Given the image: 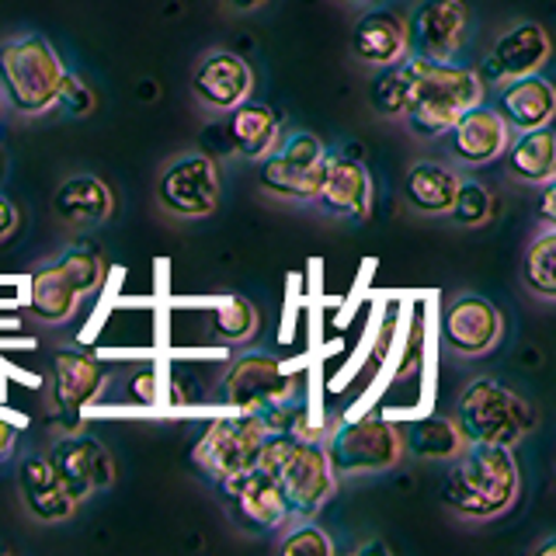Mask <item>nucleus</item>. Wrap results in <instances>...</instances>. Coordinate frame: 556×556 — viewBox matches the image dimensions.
Listing matches in <instances>:
<instances>
[{
    "mask_svg": "<svg viewBox=\"0 0 556 556\" xmlns=\"http://www.w3.org/2000/svg\"><path fill=\"white\" fill-rule=\"evenodd\" d=\"M400 442L417 459H452L466 445V434L452 417H417V421L400 425Z\"/></svg>",
    "mask_w": 556,
    "mask_h": 556,
    "instance_id": "nucleus-28",
    "label": "nucleus"
},
{
    "mask_svg": "<svg viewBox=\"0 0 556 556\" xmlns=\"http://www.w3.org/2000/svg\"><path fill=\"white\" fill-rule=\"evenodd\" d=\"M410 94H414V63H410V56H404L400 63L379 66V74L372 80V91H369V104L379 118L400 122L407 115Z\"/></svg>",
    "mask_w": 556,
    "mask_h": 556,
    "instance_id": "nucleus-29",
    "label": "nucleus"
},
{
    "mask_svg": "<svg viewBox=\"0 0 556 556\" xmlns=\"http://www.w3.org/2000/svg\"><path fill=\"white\" fill-rule=\"evenodd\" d=\"M504 170L508 178L529 188H543L553 185L556 178V139L549 126L543 129H529V132H515L508 150L501 153Z\"/></svg>",
    "mask_w": 556,
    "mask_h": 556,
    "instance_id": "nucleus-26",
    "label": "nucleus"
},
{
    "mask_svg": "<svg viewBox=\"0 0 556 556\" xmlns=\"http://www.w3.org/2000/svg\"><path fill=\"white\" fill-rule=\"evenodd\" d=\"M14 445H17V428H14L11 421H4V417H0V463H4V459L11 456Z\"/></svg>",
    "mask_w": 556,
    "mask_h": 556,
    "instance_id": "nucleus-36",
    "label": "nucleus"
},
{
    "mask_svg": "<svg viewBox=\"0 0 556 556\" xmlns=\"http://www.w3.org/2000/svg\"><path fill=\"white\" fill-rule=\"evenodd\" d=\"M511 136L515 132L508 129V122H504L486 101H480L469 112H463L456 118V126L445 132V147L456 164L486 167L501 161V153L508 150Z\"/></svg>",
    "mask_w": 556,
    "mask_h": 556,
    "instance_id": "nucleus-18",
    "label": "nucleus"
},
{
    "mask_svg": "<svg viewBox=\"0 0 556 556\" xmlns=\"http://www.w3.org/2000/svg\"><path fill=\"white\" fill-rule=\"evenodd\" d=\"M46 459L60 473L63 486L77 504H84L94 491L115 483V459L104 442L94 434H74V439H60L46 452Z\"/></svg>",
    "mask_w": 556,
    "mask_h": 556,
    "instance_id": "nucleus-16",
    "label": "nucleus"
},
{
    "mask_svg": "<svg viewBox=\"0 0 556 556\" xmlns=\"http://www.w3.org/2000/svg\"><path fill=\"white\" fill-rule=\"evenodd\" d=\"M219 396L226 407L265 414L286 407L295 400V376L286 372V365L265 352H243L230 362L223 376Z\"/></svg>",
    "mask_w": 556,
    "mask_h": 556,
    "instance_id": "nucleus-10",
    "label": "nucleus"
},
{
    "mask_svg": "<svg viewBox=\"0 0 556 556\" xmlns=\"http://www.w3.org/2000/svg\"><path fill=\"white\" fill-rule=\"evenodd\" d=\"M219 494H223L226 511H230L233 526L240 532L268 535V532L286 529L292 521L289 504H286L282 491H278L275 477L261 466H251V469H243V473L230 477L226 483H219Z\"/></svg>",
    "mask_w": 556,
    "mask_h": 556,
    "instance_id": "nucleus-12",
    "label": "nucleus"
},
{
    "mask_svg": "<svg viewBox=\"0 0 556 556\" xmlns=\"http://www.w3.org/2000/svg\"><path fill=\"white\" fill-rule=\"evenodd\" d=\"M265 439L268 425L261 421V414L240 410V417H219L199 434L195 448H191V466L205 483L219 486L243 469L257 466Z\"/></svg>",
    "mask_w": 556,
    "mask_h": 556,
    "instance_id": "nucleus-8",
    "label": "nucleus"
},
{
    "mask_svg": "<svg viewBox=\"0 0 556 556\" xmlns=\"http://www.w3.org/2000/svg\"><path fill=\"white\" fill-rule=\"evenodd\" d=\"M553 199H556V188L543 185V205H539V219H543V230L553 226Z\"/></svg>",
    "mask_w": 556,
    "mask_h": 556,
    "instance_id": "nucleus-37",
    "label": "nucleus"
},
{
    "mask_svg": "<svg viewBox=\"0 0 556 556\" xmlns=\"http://www.w3.org/2000/svg\"><path fill=\"white\" fill-rule=\"evenodd\" d=\"M52 208L66 226H77V230H87V226H101L109 223L115 213V195L112 188L104 185L94 174H74L56 188V199H52Z\"/></svg>",
    "mask_w": 556,
    "mask_h": 556,
    "instance_id": "nucleus-25",
    "label": "nucleus"
},
{
    "mask_svg": "<svg viewBox=\"0 0 556 556\" xmlns=\"http://www.w3.org/2000/svg\"><path fill=\"white\" fill-rule=\"evenodd\" d=\"M521 275H526L529 292H535L539 300H546V303L556 300V233H553V226L529 243Z\"/></svg>",
    "mask_w": 556,
    "mask_h": 556,
    "instance_id": "nucleus-31",
    "label": "nucleus"
},
{
    "mask_svg": "<svg viewBox=\"0 0 556 556\" xmlns=\"http://www.w3.org/2000/svg\"><path fill=\"white\" fill-rule=\"evenodd\" d=\"M230 11H240V14H251V11H261L268 4V0H223Z\"/></svg>",
    "mask_w": 556,
    "mask_h": 556,
    "instance_id": "nucleus-38",
    "label": "nucleus"
},
{
    "mask_svg": "<svg viewBox=\"0 0 556 556\" xmlns=\"http://www.w3.org/2000/svg\"><path fill=\"white\" fill-rule=\"evenodd\" d=\"M410 63H414V94L407 104V115L400 122L421 143L442 139L456 126V118L463 112L486 101V84L477 70L459 63H431L421 56H410Z\"/></svg>",
    "mask_w": 556,
    "mask_h": 556,
    "instance_id": "nucleus-2",
    "label": "nucleus"
},
{
    "mask_svg": "<svg viewBox=\"0 0 556 556\" xmlns=\"http://www.w3.org/2000/svg\"><path fill=\"white\" fill-rule=\"evenodd\" d=\"M251 91H254V70L248 60L230 49L202 52L195 70H191V94L213 115H226L230 109H237L240 101L251 98Z\"/></svg>",
    "mask_w": 556,
    "mask_h": 556,
    "instance_id": "nucleus-14",
    "label": "nucleus"
},
{
    "mask_svg": "<svg viewBox=\"0 0 556 556\" xmlns=\"http://www.w3.org/2000/svg\"><path fill=\"white\" fill-rule=\"evenodd\" d=\"M324 161H327L324 139L306 129H292L286 136H278V143L257 161L261 164L257 185L271 199L313 205L324 178Z\"/></svg>",
    "mask_w": 556,
    "mask_h": 556,
    "instance_id": "nucleus-7",
    "label": "nucleus"
},
{
    "mask_svg": "<svg viewBox=\"0 0 556 556\" xmlns=\"http://www.w3.org/2000/svg\"><path fill=\"white\" fill-rule=\"evenodd\" d=\"M17 226V208L8 195H0V240H8Z\"/></svg>",
    "mask_w": 556,
    "mask_h": 556,
    "instance_id": "nucleus-35",
    "label": "nucleus"
},
{
    "mask_svg": "<svg viewBox=\"0 0 556 556\" xmlns=\"http://www.w3.org/2000/svg\"><path fill=\"white\" fill-rule=\"evenodd\" d=\"M504 334L501 309L480 292H463L442 309V341L456 355H486Z\"/></svg>",
    "mask_w": 556,
    "mask_h": 556,
    "instance_id": "nucleus-17",
    "label": "nucleus"
},
{
    "mask_svg": "<svg viewBox=\"0 0 556 556\" xmlns=\"http://www.w3.org/2000/svg\"><path fill=\"white\" fill-rule=\"evenodd\" d=\"M94 104H98V98H94V91H91V84L80 80L77 74H70V70H66V80H63V87H60L56 109H60L66 118H87V115L94 112Z\"/></svg>",
    "mask_w": 556,
    "mask_h": 556,
    "instance_id": "nucleus-34",
    "label": "nucleus"
},
{
    "mask_svg": "<svg viewBox=\"0 0 556 556\" xmlns=\"http://www.w3.org/2000/svg\"><path fill=\"white\" fill-rule=\"evenodd\" d=\"M549 35L539 22H515L504 28L491 52L483 56V66L477 74L483 77V84H508L515 77H529L539 74L546 63H549Z\"/></svg>",
    "mask_w": 556,
    "mask_h": 556,
    "instance_id": "nucleus-15",
    "label": "nucleus"
},
{
    "mask_svg": "<svg viewBox=\"0 0 556 556\" xmlns=\"http://www.w3.org/2000/svg\"><path fill=\"white\" fill-rule=\"evenodd\" d=\"M109 369L94 358L80 352V348H63L52 362V396H56V407L66 421H77L80 410L91 404L101 393Z\"/></svg>",
    "mask_w": 556,
    "mask_h": 556,
    "instance_id": "nucleus-21",
    "label": "nucleus"
},
{
    "mask_svg": "<svg viewBox=\"0 0 556 556\" xmlns=\"http://www.w3.org/2000/svg\"><path fill=\"white\" fill-rule=\"evenodd\" d=\"M469 39V11L463 0H417L407 17L410 56L456 63Z\"/></svg>",
    "mask_w": 556,
    "mask_h": 556,
    "instance_id": "nucleus-13",
    "label": "nucleus"
},
{
    "mask_svg": "<svg viewBox=\"0 0 556 556\" xmlns=\"http://www.w3.org/2000/svg\"><path fill=\"white\" fill-rule=\"evenodd\" d=\"M324 452L338 477H376L404 459V442L387 417H358L330 434Z\"/></svg>",
    "mask_w": 556,
    "mask_h": 556,
    "instance_id": "nucleus-9",
    "label": "nucleus"
},
{
    "mask_svg": "<svg viewBox=\"0 0 556 556\" xmlns=\"http://www.w3.org/2000/svg\"><path fill=\"white\" fill-rule=\"evenodd\" d=\"M352 4H376V0H352Z\"/></svg>",
    "mask_w": 556,
    "mask_h": 556,
    "instance_id": "nucleus-39",
    "label": "nucleus"
},
{
    "mask_svg": "<svg viewBox=\"0 0 556 556\" xmlns=\"http://www.w3.org/2000/svg\"><path fill=\"white\" fill-rule=\"evenodd\" d=\"M219 167L205 153H181L156 178V205L174 219H205L219 205Z\"/></svg>",
    "mask_w": 556,
    "mask_h": 556,
    "instance_id": "nucleus-11",
    "label": "nucleus"
},
{
    "mask_svg": "<svg viewBox=\"0 0 556 556\" xmlns=\"http://www.w3.org/2000/svg\"><path fill=\"white\" fill-rule=\"evenodd\" d=\"M223 132L226 147L237 150L248 161H261L282 136V115L261 101H240L237 109L223 115Z\"/></svg>",
    "mask_w": 556,
    "mask_h": 556,
    "instance_id": "nucleus-24",
    "label": "nucleus"
},
{
    "mask_svg": "<svg viewBox=\"0 0 556 556\" xmlns=\"http://www.w3.org/2000/svg\"><path fill=\"white\" fill-rule=\"evenodd\" d=\"M289 532L278 539V553L289 556H330L334 553V539H330L320 526H313V518H292Z\"/></svg>",
    "mask_w": 556,
    "mask_h": 556,
    "instance_id": "nucleus-33",
    "label": "nucleus"
},
{
    "mask_svg": "<svg viewBox=\"0 0 556 556\" xmlns=\"http://www.w3.org/2000/svg\"><path fill=\"white\" fill-rule=\"evenodd\" d=\"M491 109L508 122L511 132L543 129L556 115V91L543 74L515 77V80L497 87Z\"/></svg>",
    "mask_w": 556,
    "mask_h": 556,
    "instance_id": "nucleus-22",
    "label": "nucleus"
},
{
    "mask_svg": "<svg viewBox=\"0 0 556 556\" xmlns=\"http://www.w3.org/2000/svg\"><path fill=\"white\" fill-rule=\"evenodd\" d=\"M452 421L459 425L466 442H486V445H518L535 428V410L518 393L501 387L497 379L480 376L466 382Z\"/></svg>",
    "mask_w": 556,
    "mask_h": 556,
    "instance_id": "nucleus-5",
    "label": "nucleus"
},
{
    "mask_svg": "<svg viewBox=\"0 0 556 556\" xmlns=\"http://www.w3.org/2000/svg\"><path fill=\"white\" fill-rule=\"evenodd\" d=\"M518 497V463L508 445L466 442L445 459L442 501L466 521H486L504 515Z\"/></svg>",
    "mask_w": 556,
    "mask_h": 556,
    "instance_id": "nucleus-1",
    "label": "nucleus"
},
{
    "mask_svg": "<svg viewBox=\"0 0 556 556\" xmlns=\"http://www.w3.org/2000/svg\"><path fill=\"white\" fill-rule=\"evenodd\" d=\"M17 494L39 521H66L77 511V501L70 497L60 473L46 456L22 459V466H17Z\"/></svg>",
    "mask_w": 556,
    "mask_h": 556,
    "instance_id": "nucleus-23",
    "label": "nucleus"
},
{
    "mask_svg": "<svg viewBox=\"0 0 556 556\" xmlns=\"http://www.w3.org/2000/svg\"><path fill=\"white\" fill-rule=\"evenodd\" d=\"M257 306L248 295H223L213 306V334L226 344H248L257 338Z\"/></svg>",
    "mask_w": 556,
    "mask_h": 556,
    "instance_id": "nucleus-30",
    "label": "nucleus"
},
{
    "mask_svg": "<svg viewBox=\"0 0 556 556\" xmlns=\"http://www.w3.org/2000/svg\"><path fill=\"white\" fill-rule=\"evenodd\" d=\"M459 174L439 161H417L404 174V202L421 216H445L456 199Z\"/></svg>",
    "mask_w": 556,
    "mask_h": 556,
    "instance_id": "nucleus-27",
    "label": "nucleus"
},
{
    "mask_svg": "<svg viewBox=\"0 0 556 556\" xmlns=\"http://www.w3.org/2000/svg\"><path fill=\"white\" fill-rule=\"evenodd\" d=\"M452 223L459 226H469V230H477L486 219L494 216V199L491 191H486L480 181L473 178H459V188H456V199H452L448 213H445Z\"/></svg>",
    "mask_w": 556,
    "mask_h": 556,
    "instance_id": "nucleus-32",
    "label": "nucleus"
},
{
    "mask_svg": "<svg viewBox=\"0 0 556 556\" xmlns=\"http://www.w3.org/2000/svg\"><path fill=\"white\" fill-rule=\"evenodd\" d=\"M66 80V66L56 46L42 35L25 31L0 42V91L8 109L22 118H39L56 112L60 87Z\"/></svg>",
    "mask_w": 556,
    "mask_h": 556,
    "instance_id": "nucleus-4",
    "label": "nucleus"
},
{
    "mask_svg": "<svg viewBox=\"0 0 556 556\" xmlns=\"http://www.w3.org/2000/svg\"><path fill=\"white\" fill-rule=\"evenodd\" d=\"M352 52L365 66H390L410 56L407 49V17L393 8H369L352 25Z\"/></svg>",
    "mask_w": 556,
    "mask_h": 556,
    "instance_id": "nucleus-20",
    "label": "nucleus"
},
{
    "mask_svg": "<svg viewBox=\"0 0 556 556\" xmlns=\"http://www.w3.org/2000/svg\"><path fill=\"white\" fill-rule=\"evenodd\" d=\"M313 205H320L324 213L334 219H369L372 178H369V170H365V164L355 161V156L327 150L320 191Z\"/></svg>",
    "mask_w": 556,
    "mask_h": 556,
    "instance_id": "nucleus-19",
    "label": "nucleus"
},
{
    "mask_svg": "<svg viewBox=\"0 0 556 556\" xmlns=\"http://www.w3.org/2000/svg\"><path fill=\"white\" fill-rule=\"evenodd\" d=\"M257 466L275 477L292 518H317L338 486V473L327 463L324 442L300 439L292 431H268Z\"/></svg>",
    "mask_w": 556,
    "mask_h": 556,
    "instance_id": "nucleus-3",
    "label": "nucleus"
},
{
    "mask_svg": "<svg viewBox=\"0 0 556 556\" xmlns=\"http://www.w3.org/2000/svg\"><path fill=\"white\" fill-rule=\"evenodd\" d=\"M104 282V257L91 243H74L49 261L28 282V313L42 324H63L77 313V303Z\"/></svg>",
    "mask_w": 556,
    "mask_h": 556,
    "instance_id": "nucleus-6",
    "label": "nucleus"
}]
</instances>
